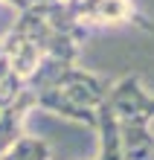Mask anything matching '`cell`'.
<instances>
[{
    "label": "cell",
    "instance_id": "6da1fadb",
    "mask_svg": "<svg viewBox=\"0 0 154 160\" xmlns=\"http://www.w3.org/2000/svg\"><path fill=\"white\" fill-rule=\"evenodd\" d=\"M108 105L119 122H151L154 119V96H148L140 76H125L111 84Z\"/></svg>",
    "mask_w": 154,
    "mask_h": 160
},
{
    "label": "cell",
    "instance_id": "7a4b0ae2",
    "mask_svg": "<svg viewBox=\"0 0 154 160\" xmlns=\"http://www.w3.org/2000/svg\"><path fill=\"white\" fill-rule=\"evenodd\" d=\"M70 9L76 12V18L90 26V23H137V26H146L148 29V21L137 12V6L131 0H67Z\"/></svg>",
    "mask_w": 154,
    "mask_h": 160
},
{
    "label": "cell",
    "instance_id": "3957f363",
    "mask_svg": "<svg viewBox=\"0 0 154 160\" xmlns=\"http://www.w3.org/2000/svg\"><path fill=\"white\" fill-rule=\"evenodd\" d=\"M35 105H38L35 93H32V90H23L21 96L12 102V105H6L3 111H0V154L9 152V148H12L17 140L23 137V131H21L23 117L29 114Z\"/></svg>",
    "mask_w": 154,
    "mask_h": 160
},
{
    "label": "cell",
    "instance_id": "277c9868",
    "mask_svg": "<svg viewBox=\"0 0 154 160\" xmlns=\"http://www.w3.org/2000/svg\"><path fill=\"white\" fill-rule=\"evenodd\" d=\"M38 108H44V111H50V114H58L64 119H70V122H79V125H87L96 131V108H84L79 105V102H73V99H67L61 90H55V88H47L38 93Z\"/></svg>",
    "mask_w": 154,
    "mask_h": 160
},
{
    "label": "cell",
    "instance_id": "5b68a950",
    "mask_svg": "<svg viewBox=\"0 0 154 160\" xmlns=\"http://www.w3.org/2000/svg\"><path fill=\"white\" fill-rule=\"evenodd\" d=\"M96 134H99V154L96 160H122V131L119 119L108 105V99L96 108Z\"/></svg>",
    "mask_w": 154,
    "mask_h": 160
},
{
    "label": "cell",
    "instance_id": "8992f818",
    "mask_svg": "<svg viewBox=\"0 0 154 160\" xmlns=\"http://www.w3.org/2000/svg\"><path fill=\"white\" fill-rule=\"evenodd\" d=\"M122 160H154V131L148 122H119Z\"/></svg>",
    "mask_w": 154,
    "mask_h": 160
},
{
    "label": "cell",
    "instance_id": "52a82bcc",
    "mask_svg": "<svg viewBox=\"0 0 154 160\" xmlns=\"http://www.w3.org/2000/svg\"><path fill=\"white\" fill-rule=\"evenodd\" d=\"M0 160H50V146L41 137L23 134L9 152L0 154Z\"/></svg>",
    "mask_w": 154,
    "mask_h": 160
},
{
    "label": "cell",
    "instance_id": "ba28073f",
    "mask_svg": "<svg viewBox=\"0 0 154 160\" xmlns=\"http://www.w3.org/2000/svg\"><path fill=\"white\" fill-rule=\"evenodd\" d=\"M0 55H3V41H0Z\"/></svg>",
    "mask_w": 154,
    "mask_h": 160
},
{
    "label": "cell",
    "instance_id": "9c48e42d",
    "mask_svg": "<svg viewBox=\"0 0 154 160\" xmlns=\"http://www.w3.org/2000/svg\"><path fill=\"white\" fill-rule=\"evenodd\" d=\"M0 111H3V108H0Z\"/></svg>",
    "mask_w": 154,
    "mask_h": 160
}]
</instances>
